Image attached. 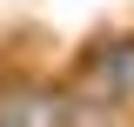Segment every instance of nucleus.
Listing matches in <instances>:
<instances>
[{"label": "nucleus", "instance_id": "nucleus-2", "mask_svg": "<svg viewBox=\"0 0 134 127\" xmlns=\"http://www.w3.org/2000/svg\"><path fill=\"white\" fill-rule=\"evenodd\" d=\"M0 127H67V87L34 74L0 80Z\"/></svg>", "mask_w": 134, "mask_h": 127}, {"label": "nucleus", "instance_id": "nucleus-1", "mask_svg": "<svg viewBox=\"0 0 134 127\" xmlns=\"http://www.w3.org/2000/svg\"><path fill=\"white\" fill-rule=\"evenodd\" d=\"M67 94L81 100H100V107H114L134 120V33H94L81 54H74V80H67Z\"/></svg>", "mask_w": 134, "mask_h": 127}]
</instances>
